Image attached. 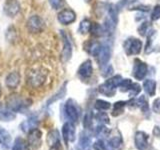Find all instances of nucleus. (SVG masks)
I'll list each match as a JSON object with an SVG mask.
<instances>
[{"label": "nucleus", "instance_id": "obj_9", "mask_svg": "<svg viewBox=\"0 0 160 150\" xmlns=\"http://www.w3.org/2000/svg\"><path fill=\"white\" fill-rule=\"evenodd\" d=\"M61 37L63 40V48L61 51V60L62 62H67L72 56V44L70 42L68 35L65 31H61Z\"/></svg>", "mask_w": 160, "mask_h": 150}, {"label": "nucleus", "instance_id": "obj_2", "mask_svg": "<svg viewBox=\"0 0 160 150\" xmlns=\"http://www.w3.org/2000/svg\"><path fill=\"white\" fill-rule=\"evenodd\" d=\"M27 84L31 88H39L47 79V71L42 68L32 69L27 73Z\"/></svg>", "mask_w": 160, "mask_h": 150}, {"label": "nucleus", "instance_id": "obj_14", "mask_svg": "<svg viewBox=\"0 0 160 150\" xmlns=\"http://www.w3.org/2000/svg\"><path fill=\"white\" fill-rule=\"evenodd\" d=\"M110 56H111V48H110L109 45L107 44H103V46L100 50V52L98 54L97 61L100 65V67H104L108 64V61L110 59Z\"/></svg>", "mask_w": 160, "mask_h": 150}, {"label": "nucleus", "instance_id": "obj_38", "mask_svg": "<svg viewBox=\"0 0 160 150\" xmlns=\"http://www.w3.org/2000/svg\"><path fill=\"white\" fill-rule=\"evenodd\" d=\"M53 9H59L63 6V0H48Z\"/></svg>", "mask_w": 160, "mask_h": 150}, {"label": "nucleus", "instance_id": "obj_17", "mask_svg": "<svg viewBox=\"0 0 160 150\" xmlns=\"http://www.w3.org/2000/svg\"><path fill=\"white\" fill-rule=\"evenodd\" d=\"M37 126H38V118L36 116H34V115H32V116L28 117L25 121L21 123L20 128H21L23 132H29V131H31V130L37 128Z\"/></svg>", "mask_w": 160, "mask_h": 150}, {"label": "nucleus", "instance_id": "obj_32", "mask_svg": "<svg viewBox=\"0 0 160 150\" xmlns=\"http://www.w3.org/2000/svg\"><path fill=\"white\" fill-rule=\"evenodd\" d=\"M132 83L133 82L130 79H123L122 82L120 83V85H119V90L121 92H127V91H129Z\"/></svg>", "mask_w": 160, "mask_h": 150}, {"label": "nucleus", "instance_id": "obj_29", "mask_svg": "<svg viewBox=\"0 0 160 150\" xmlns=\"http://www.w3.org/2000/svg\"><path fill=\"white\" fill-rule=\"evenodd\" d=\"M109 146L113 148V149H117L122 145V138L120 135H117V136H113L112 138L109 139Z\"/></svg>", "mask_w": 160, "mask_h": 150}, {"label": "nucleus", "instance_id": "obj_35", "mask_svg": "<svg viewBox=\"0 0 160 150\" xmlns=\"http://www.w3.org/2000/svg\"><path fill=\"white\" fill-rule=\"evenodd\" d=\"M96 119H97V121H99L100 123H102V124H108L110 122L108 115L105 112H98L96 114Z\"/></svg>", "mask_w": 160, "mask_h": 150}, {"label": "nucleus", "instance_id": "obj_42", "mask_svg": "<svg viewBox=\"0 0 160 150\" xmlns=\"http://www.w3.org/2000/svg\"><path fill=\"white\" fill-rule=\"evenodd\" d=\"M0 95H1V86H0Z\"/></svg>", "mask_w": 160, "mask_h": 150}, {"label": "nucleus", "instance_id": "obj_15", "mask_svg": "<svg viewBox=\"0 0 160 150\" xmlns=\"http://www.w3.org/2000/svg\"><path fill=\"white\" fill-rule=\"evenodd\" d=\"M149 136L144 131H137L135 134V146L138 150H146L148 148Z\"/></svg>", "mask_w": 160, "mask_h": 150}, {"label": "nucleus", "instance_id": "obj_10", "mask_svg": "<svg viewBox=\"0 0 160 150\" xmlns=\"http://www.w3.org/2000/svg\"><path fill=\"white\" fill-rule=\"evenodd\" d=\"M57 20L62 25H69L76 20V14L71 9H63L57 14Z\"/></svg>", "mask_w": 160, "mask_h": 150}, {"label": "nucleus", "instance_id": "obj_4", "mask_svg": "<svg viewBox=\"0 0 160 150\" xmlns=\"http://www.w3.org/2000/svg\"><path fill=\"white\" fill-rule=\"evenodd\" d=\"M124 51L127 55H138L142 50L141 40L135 37H129L123 43Z\"/></svg>", "mask_w": 160, "mask_h": 150}, {"label": "nucleus", "instance_id": "obj_43", "mask_svg": "<svg viewBox=\"0 0 160 150\" xmlns=\"http://www.w3.org/2000/svg\"><path fill=\"white\" fill-rule=\"evenodd\" d=\"M0 143H1V140H0Z\"/></svg>", "mask_w": 160, "mask_h": 150}, {"label": "nucleus", "instance_id": "obj_30", "mask_svg": "<svg viewBox=\"0 0 160 150\" xmlns=\"http://www.w3.org/2000/svg\"><path fill=\"white\" fill-rule=\"evenodd\" d=\"M110 107H111V104H110L108 101H105V100L102 99H97L95 101V108L97 110H102V111H105V110H108Z\"/></svg>", "mask_w": 160, "mask_h": 150}, {"label": "nucleus", "instance_id": "obj_11", "mask_svg": "<svg viewBox=\"0 0 160 150\" xmlns=\"http://www.w3.org/2000/svg\"><path fill=\"white\" fill-rule=\"evenodd\" d=\"M62 135L66 145L69 142H73L75 140V127L72 122H66L62 127Z\"/></svg>", "mask_w": 160, "mask_h": 150}, {"label": "nucleus", "instance_id": "obj_31", "mask_svg": "<svg viewBox=\"0 0 160 150\" xmlns=\"http://www.w3.org/2000/svg\"><path fill=\"white\" fill-rule=\"evenodd\" d=\"M138 32L142 36H147V35L151 32V28H150V23L145 21L142 24H140V26L138 27Z\"/></svg>", "mask_w": 160, "mask_h": 150}, {"label": "nucleus", "instance_id": "obj_36", "mask_svg": "<svg viewBox=\"0 0 160 150\" xmlns=\"http://www.w3.org/2000/svg\"><path fill=\"white\" fill-rule=\"evenodd\" d=\"M158 19H160V5H155L151 12V20L156 21Z\"/></svg>", "mask_w": 160, "mask_h": 150}, {"label": "nucleus", "instance_id": "obj_13", "mask_svg": "<svg viewBox=\"0 0 160 150\" xmlns=\"http://www.w3.org/2000/svg\"><path fill=\"white\" fill-rule=\"evenodd\" d=\"M20 11V4L17 0H7L4 4V13L9 17H14Z\"/></svg>", "mask_w": 160, "mask_h": 150}, {"label": "nucleus", "instance_id": "obj_24", "mask_svg": "<svg viewBox=\"0 0 160 150\" xmlns=\"http://www.w3.org/2000/svg\"><path fill=\"white\" fill-rule=\"evenodd\" d=\"M0 140L5 147H8L11 143V135L3 127H0Z\"/></svg>", "mask_w": 160, "mask_h": 150}, {"label": "nucleus", "instance_id": "obj_26", "mask_svg": "<svg viewBox=\"0 0 160 150\" xmlns=\"http://www.w3.org/2000/svg\"><path fill=\"white\" fill-rule=\"evenodd\" d=\"M127 105L126 101H117L116 103H114L113 109H112V115L113 116H119L120 114H122L124 112V108Z\"/></svg>", "mask_w": 160, "mask_h": 150}, {"label": "nucleus", "instance_id": "obj_1", "mask_svg": "<svg viewBox=\"0 0 160 150\" xmlns=\"http://www.w3.org/2000/svg\"><path fill=\"white\" fill-rule=\"evenodd\" d=\"M31 104H32L31 100L27 98H23L18 94H12L7 98V107L14 112L23 113L24 111H26Z\"/></svg>", "mask_w": 160, "mask_h": 150}, {"label": "nucleus", "instance_id": "obj_21", "mask_svg": "<svg viewBox=\"0 0 160 150\" xmlns=\"http://www.w3.org/2000/svg\"><path fill=\"white\" fill-rule=\"evenodd\" d=\"M102 46H103L102 43H100L98 41H92V42H89V45L88 44L86 45V50L89 54L92 55V56L97 57Z\"/></svg>", "mask_w": 160, "mask_h": 150}, {"label": "nucleus", "instance_id": "obj_6", "mask_svg": "<svg viewBox=\"0 0 160 150\" xmlns=\"http://www.w3.org/2000/svg\"><path fill=\"white\" fill-rule=\"evenodd\" d=\"M26 27L30 33H39L43 30L44 22L42 18L38 16V15H32L27 20Z\"/></svg>", "mask_w": 160, "mask_h": 150}, {"label": "nucleus", "instance_id": "obj_18", "mask_svg": "<svg viewBox=\"0 0 160 150\" xmlns=\"http://www.w3.org/2000/svg\"><path fill=\"white\" fill-rule=\"evenodd\" d=\"M20 79H21L20 78V74L17 71H14V72L9 73L6 76V79H5V84H6V86L8 88L14 89L19 85Z\"/></svg>", "mask_w": 160, "mask_h": 150}, {"label": "nucleus", "instance_id": "obj_40", "mask_svg": "<svg viewBox=\"0 0 160 150\" xmlns=\"http://www.w3.org/2000/svg\"><path fill=\"white\" fill-rule=\"evenodd\" d=\"M105 67V69L103 70V73H102V75L105 77V76H109L110 74H111L112 72H113V69H112V66L111 65H109V64H107L106 66H104Z\"/></svg>", "mask_w": 160, "mask_h": 150}, {"label": "nucleus", "instance_id": "obj_16", "mask_svg": "<svg viewBox=\"0 0 160 150\" xmlns=\"http://www.w3.org/2000/svg\"><path fill=\"white\" fill-rule=\"evenodd\" d=\"M47 143L51 149H58L60 147V135L57 129H52L48 132Z\"/></svg>", "mask_w": 160, "mask_h": 150}, {"label": "nucleus", "instance_id": "obj_22", "mask_svg": "<svg viewBox=\"0 0 160 150\" xmlns=\"http://www.w3.org/2000/svg\"><path fill=\"white\" fill-rule=\"evenodd\" d=\"M90 142H91V138L89 137V135L87 133H85V132L81 133V134H80L79 144H78L79 150H87V149H89Z\"/></svg>", "mask_w": 160, "mask_h": 150}, {"label": "nucleus", "instance_id": "obj_5", "mask_svg": "<svg viewBox=\"0 0 160 150\" xmlns=\"http://www.w3.org/2000/svg\"><path fill=\"white\" fill-rule=\"evenodd\" d=\"M64 114L70 122H76L79 118V110L76 103L74 102V100L68 99L66 103L64 104Z\"/></svg>", "mask_w": 160, "mask_h": 150}, {"label": "nucleus", "instance_id": "obj_41", "mask_svg": "<svg viewBox=\"0 0 160 150\" xmlns=\"http://www.w3.org/2000/svg\"><path fill=\"white\" fill-rule=\"evenodd\" d=\"M153 110L156 113L160 112V98H157V99L154 100V102H153Z\"/></svg>", "mask_w": 160, "mask_h": 150}, {"label": "nucleus", "instance_id": "obj_19", "mask_svg": "<svg viewBox=\"0 0 160 150\" xmlns=\"http://www.w3.org/2000/svg\"><path fill=\"white\" fill-rule=\"evenodd\" d=\"M16 118V114L8 107H1L0 108V120L4 122L12 121Z\"/></svg>", "mask_w": 160, "mask_h": 150}, {"label": "nucleus", "instance_id": "obj_7", "mask_svg": "<svg viewBox=\"0 0 160 150\" xmlns=\"http://www.w3.org/2000/svg\"><path fill=\"white\" fill-rule=\"evenodd\" d=\"M41 140H42V132L41 130H39L37 128H35L31 131L28 132V138H27V143L29 145V147L36 150L40 146H41Z\"/></svg>", "mask_w": 160, "mask_h": 150}, {"label": "nucleus", "instance_id": "obj_8", "mask_svg": "<svg viewBox=\"0 0 160 150\" xmlns=\"http://www.w3.org/2000/svg\"><path fill=\"white\" fill-rule=\"evenodd\" d=\"M147 71H148V68H147L146 63L143 62L142 60H140L138 58L134 60L132 74L135 78L137 80H143L145 78V76H146Z\"/></svg>", "mask_w": 160, "mask_h": 150}, {"label": "nucleus", "instance_id": "obj_3", "mask_svg": "<svg viewBox=\"0 0 160 150\" xmlns=\"http://www.w3.org/2000/svg\"><path fill=\"white\" fill-rule=\"evenodd\" d=\"M122 80L123 79L120 75H114V76L108 78L103 84L99 86V92L103 95H106L108 97H112L115 94V90H116L117 87H119Z\"/></svg>", "mask_w": 160, "mask_h": 150}, {"label": "nucleus", "instance_id": "obj_27", "mask_svg": "<svg viewBox=\"0 0 160 150\" xmlns=\"http://www.w3.org/2000/svg\"><path fill=\"white\" fill-rule=\"evenodd\" d=\"M65 93H66V84H64L63 86L59 89V91L57 93H55L53 96L48 100V101H47V105H51L52 103L56 102L57 100L61 99L64 96V95H65Z\"/></svg>", "mask_w": 160, "mask_h": 150}, {"label": "nucleus", "instance_id": "obj_12", "mask_svg": "<svg viewBox=\"0 0 160 150\" xmlns=\"http://www.w3.org/2000/svg\"><path fill=\"white\" fill-rule=\"evenodd\" d=\"M78 76L81 79H88L93 73V65L91 60H85L78 68Z\"/></svg>", "mask_w": 160, "mask_h": 150}, {"label": "nucleus", "instance_id": "obj_28", "mask_svg": "<svg viewBox=\"0 0 160 150\" xmlns=\"http://www.w3.org/2000/svg\"><path fill=\"white\" fill-rule=\"evenodd\" d=\"M91 21L88 19H83L81 22L79 24V28H78V31L79 33L81 34H87L88 32H90V28H91Z\"/></svg>", "mask_w": 160, "mask_h": 150}, {"label": "nucleus", "instance_id": "obj_23", "mask_svg": "<svg viewBox=\"0 0 160 150\" xmlns=\"http://www.w3.org/2000/svg\"><path fill=\"white\" fill-rule=\"evenodd\" d=\"M90 33H91L94 37H101L104 34H106L104 27L98 23H92L91 28H90Z\"/></svg>", "mask_w": 160, "mask_h": 150}, {"label": "nucleus", "instance_id": "obj_39", "mask_svg": "<svg viewBox=\"0 0 160 150\" xmlns=\"http://www.w3.org/2000/svg\"><path fill=\"white\" fill-rule=\"evenodd\" d=\"M93 149L94 150H104L105 149V144L101 139L97 140L96 142L93 144Z\"/></svg>", "mask_w": 160, "mask_h": 150}, {"label": "nucleus", "instance_id": "obj_33", "mask_svg": "<svg viewBox=\"0 0 160 150\" xmlns=\"http://www.w3.org/2000/svg\"><path fill=\"white\" fill-rule=\"evenodd\" d=\"M108 134H109L108 128L103 126V125H101V126H97L96 129H95V135H96L97 137H105V136H107Z\"/></svg>", "mask_w": 160, "mask_h": 150}, {"label": "nucleus", "instance_id": "obj_34", "mask_svg": "<svg viewBox=\"0 0 160 150\" xmlns=\"http://www.w3.org/2000/svg\"><path fill=\"white\" fill-rule=\"evenodd\" d=\"M140 91H141V86H140L138 83H132L129 90V95L131 97H135L140 93Z\"/></svg>", "mask_w": 160, "mask_h": 150}, {"label": "nucleus", "instance_id": "obj_20", "mask_svg": "<svg viewBox=\"0 0 160 150\" xmlns=\"http://www.w3.org/2000/svg\"><path fill=\"white\" fill-rule=\"evenodd\" d=\"M143 88L147 95H149V96H154L155 92H156V82H155L153 79L144 80Z\"/></svg>", "mask_w": 160, "mask_h": 150}, {"label": "nucleus", "instance_id": "obj_25", "mask_svg": "<svg viewBox=\"0 0 160 150\" xmlns=\"http://www.w3.org/2000/svg\"><path fill=\"white\" fill-rule=\"evenodd\" d=\"M11 150H29V145L23 138L18 137L15 139Z\"/></svg>", "mask_w": 160, "mask_h": 150}, {"label": "nucleus", "instance_id": "obj_37", "mask_svg": "<svg viewBox=\"0 0 160 150\" xmlns=\"http://www.w3.org/2000/svg\"><path fill=\"white\" fill-rule=\"evenodd\" d=\"M91 124H92V114L89 112L84 116L83 125H84L85 128H89L90 126H91Z\"/></svg>", "mask_w": 160, "mask_h": 150}]
</instances>
